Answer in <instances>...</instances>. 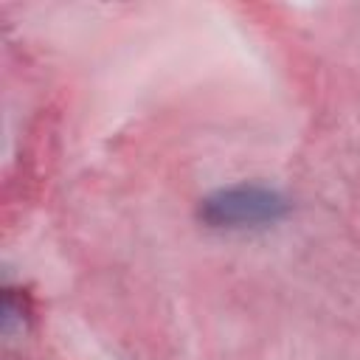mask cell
I'll use <instances>...</instances> for the list:
<instances>
[{
    "mask_svg": "<svg viewBox=\"0 0 360 360\" xmlns=\"http://www.w3.org/2000/svg\"><path fill=\"white\" fill-rule=\"evenodd\" d=\"M290 200L262 183H236L211 191L200 200V219L217 231H253L281 222L290 214Z\"/></svg>",
    "mask_w": 360,
    "mask_h": 360,
    "instance_id": "1",
    "label": "cell"
}]
</instances>
